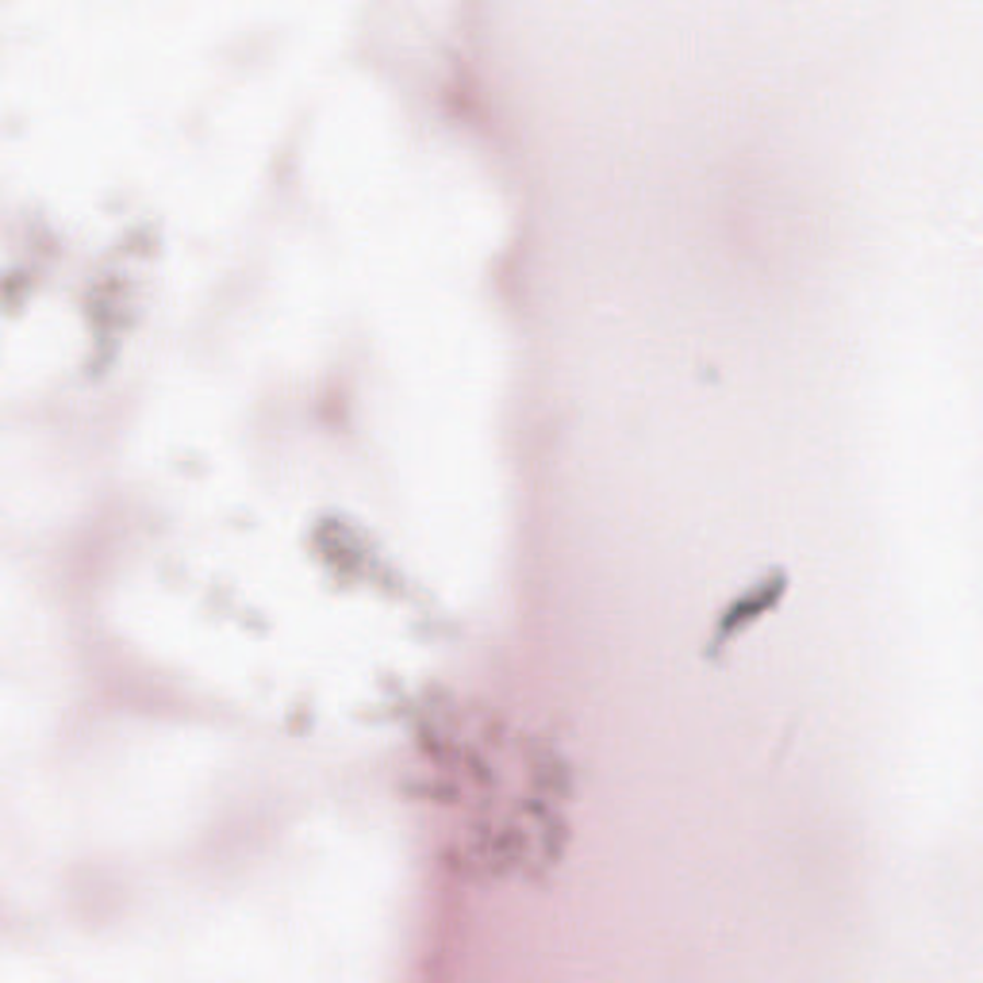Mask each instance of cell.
<instances>
[{"label":"cell","mask_w":983,"mask_h":983,"mask_svg":"<svg viewBox=\"0 0 983 983\" xmlns=\"http://www.w3.org/2000/svg\"><path fill=\"white\" fill-rule=\"evenodd\" d=\"M780 592H784V584H780V576H772V581L757 584V588H753V596H746V599H741V604H734L730 611H726L723 627H718V642H723L726 634H734V627H741V622L757 619V611H764V607H772V599H776Z\"/></svg>","instance_id":"6da1fadb"}]
</instances>
